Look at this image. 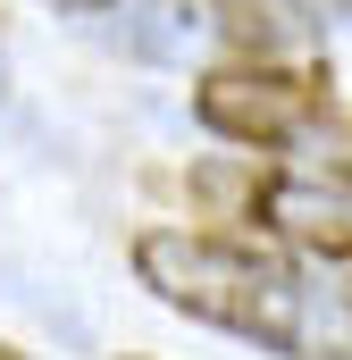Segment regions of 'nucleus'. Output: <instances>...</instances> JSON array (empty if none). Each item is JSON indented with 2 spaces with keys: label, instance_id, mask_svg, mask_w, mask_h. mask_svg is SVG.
Instances as JSON below:
<instances>
[{
  "label": "nucleus",
  "instance_id": "nucleus-2",
  "mask_svg": "<svg viewBox=\"0 0 352 360\" xmlns=\"http://www.w3.org/2000/svg\"><path fill=\"white\" fill-rule=\"evenodd\" d=\"M184 193L210 218H235L252 243L285 252L294 269L352 285V184H336V176H277V168H193Z\"/></svg>",
  "mask_w": 352,
  "mask_h": 360
},
{
  "label": "nucleus",
  "instance_id": "nucleus-8",
  "mask_svg": "<svg viewBox=\"0 0 352 360\" xmlns=\"http://www.w3.org/2000/svg\"><path fill=\"white\" fill-rule=\"evenodd\" d=\"M126 360H134V352H126Z\"/></svg>",
  "mask_w": 352,
  "mask_h": 360
},
{
  "label": "nucleus",
  "instance_id": "nucleus-6",
  "mask_svg": "<svg viewBox=\"0 0 352 360\" xmlns=\"http://www.w3.org/2000/svg\"><path fill=\"white\" fill-rule=\"evenodd\" d=\"M0 360H34V352H17V344H0Z\"/></svg>",
  "mask_w": 352,
  "mask_h": 360
},
{
  "label": "nucleus",
  "instance_id": "nucleus-7",
  "mask_svg": "<svg viewBox=\"0 0 352 360\" xmlns=\"http://www.w3.org/2000/svg\"><path fill=\"white\" fill-rule=\"evenodd\" d=\"M0 92H8V59H0Z\"/></svg>",
  "mask_w": 352,
  "mask_h": 360
},
{
  "label": "nucleus",
  "instance_id": "nucleus-3",
  "mask_svg": "<svg viewBox=\"0 0 352 360\" xmlns=\"http://www.w3.org/2000/svg\"><path fill=\"white\" fill-rule=\"evenodd\" d=\"M336 109L327 68H285V59H218L193 84L201 134L235 143V151H294L302 134H319Z\"/></svg>",
  "mask_w": 352,
  "mask_h": 360
},
{
  "label": "nucleus",
  "instance_id": "nucleus-1",
  "mask_svg": "<svg viewBox=\"0 0 352 360\" xmlns=\"http://www.w3.org/2000/svg\"><path fill=\"white\" fill-rule=\"evenodd\" d=\"M134 276L151 302L184 319L260 344L277 360H352V285H319L252 235L218 226H143L134 235Z\"/></svg>",
  "mask_w": 352,
  "mask_h": 360
},
{
  "label": "nucleus",
  "instance_id": "nucleus-4",
  "mask_svg": "<svg viewBox=\"0 0 352 360\" xmlns=\"http://www.w3.org/2000/svg\"><path fill=\"white\" fill-rule=\"evenodd\" d=\"M42 8H59V17H101V8H118V0H42Z\"/></svg>",
  "mask_w": 352,
  "mask_h": 360
},
{
  "label": "nucleus",
  "instance_id": "nucleus-5",
  "mask_svg": "<svg viewBox=\"0 0 352 360\" xmlns=\"http://www.w3.org/2000/svg\"><path fill=\"white\" fill-rule=\"evenodd\" d=\"M294 8H327V17H352V0H294Z\"/></svg>",
  "mask_w": 352,
  "mask_h": 360
}]
</instances>
